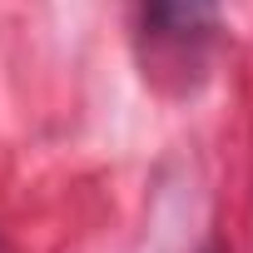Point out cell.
Segmentation results:
<instances>
[{
	"instance_id": "1",
	"label": "cell",
	"mask_w": 253,
	"mask_h": 253,
	"mask_svg": "<svg viewBox=\"0 0 253 253\" xmlns=\"http://www.w3.org/2000/svg\"><path fill=\"white\" fill-rule=\"evenodd\" d=\"M218 25V0H144V30L154 40H204Z\"/></svg>"
}]
</instances>
